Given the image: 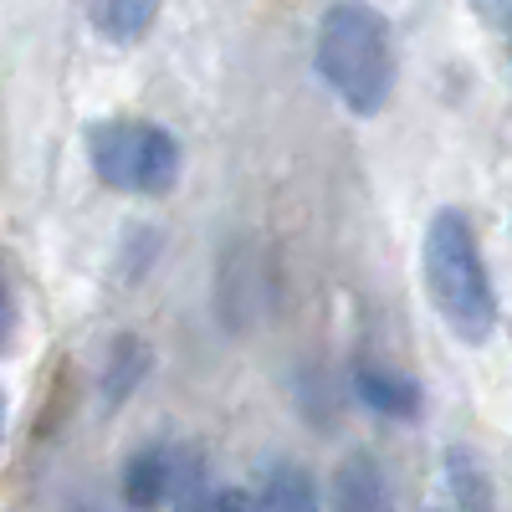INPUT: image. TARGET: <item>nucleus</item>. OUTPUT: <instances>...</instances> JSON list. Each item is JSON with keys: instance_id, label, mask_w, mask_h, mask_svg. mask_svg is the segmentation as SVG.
I'll list each match as a JSON object with an SVG mask.
<instances>
[{"instance_id": "obj_1", "label": "nucleus", "mask_w": 512, "mask_h": 512, "mask_svg": "<svg viewBox=\"0 0 512 512\" xmlns=\"http://www.w3.org/2000/svg\"><path fill=\"white\" fill-rule=\"evenodd\" d=\"M313 57H318V77L349 113L374 118L395 98V77H400L395 36L369 0H333L318 16Z\"/></svg>"}, {"instance_id": "obj_13", "label": "nucleus", "mask_w": 512, "mask_h": 512, "mask_svg": "<svg viewBox=\"0 0 512 512\" xmlns=\"http://www.w3.org/2000/svg\"><path fill=\"white\" fill-rule=\"evenodd\" d=\"M6 328H11V303H6V287H0V344H6Z\"/></svg>"}, {"instance_id": "obj_5", "label": "nucleus", "mask_w": 512, "mask_h": 512, "mask_svg": "<svg viewBox=\"0 0 512 512\" xmlns=\"http://www.w3.org/2000/svg\"><path fill=\"white\" fill-rule=\"evenodd\" d=\"M354 395L374 410V415H390V420H415L425 395L420 384L400 369H384V364H359L354 369Z\"/></svg>"}, {"instance_id": "obj_7", "label": "nucleus", "mask_w": 512, "mask_h": 512, "mask_svg": "<svg viewBox=\"0 0 512 512\" xmlns=\"http://www.w3.org/2000/svg\"><path fill=\"white\" fill-rule=\"evenodd\" d=\"M169 461H175V446H144L128 456L123 466V502L154 512L159 502H169Z\"/></svg>"}, {"instance_id": "obj_10", "label": "nucleus", "mask_w": 512, "mask_h": 512, "mask_svg": "<svg viewBox=\"0 0 512 512\" xmlns=\"http://www.w3.org/2000/svg\"><path fill=\"white\" fill-rule=\"evenodd\" d=\"M446 477H451L456 512H497V507H492L487 466H482L472 451H466V446H451V451H446Z\"/></svg>"}, {"instance_id": "obj_3", "label": "nucleus", "mask_w": 512, "mask_h": 512, "mask_svg": "<svg viewBox=\"0 0 512 512\" xmlns=\"http://www.w3.org/2000/svg\"><path fill=\"white\" fill-rule=\"evenodd\" d=\"M82 144H88L93 175L118 195H169L180 185L185 149L154 118H98L82 128Z\"/></svg>"}, {"instance_id": "obj_14", "label": "nucleus", "mask_w": 512, "mask_h": 512, "mask_svg": "<svg viewBox=\"0 0 512 512\" xmlns=\"http://www.w3.org/2000/svg\"><path fill=\"white\" fill-rule=\"evenodd\" d=\"M0 425H6V400H0Z\"/></svg>"}, {"instance_id": "obj_11", "label": "nucleus", "mask_w": 512, "mask_h": 512, "mask_svg": "<svg viewBox=\"0 0 512 512\" xmlns=\"http://www.w3.org/2000/svg\"><path fill=\"white\" fill-rule=\"evenodd\" d=\"M477 11L482 26H497V31H512V0H466Z\"/></svg>"}, {"instance_id": "obj_4", "label": "nucleus", "mask_w": 512, "mask_h": 512, "mask_svg": "<svg viewBox=\"0 0 512 512\" xmlns=\"http://www.w3.org/2000/svg\"><path fill=\"white\" fill-rule=\"evenodd\" d=\"M333 512H395V487L379 456L349 451L333 472Z\"/></svg>"}, {"instance_id": "obj_8", "label": "nucleus", "mask_w": 512, "mask_h": 512, "mask_svg": "<svg viewBox=\"0 0 512 512\" xmlns=\"http://www.w3.org/2000/svg\"><path fill=\"white\" fill-rule=\"evenodd\" d=\"M159 6L164 0H93L88 16H93V31L103 41H113V47H134V41H144L154 31Z\"/></svg>"}, {"instance_id": "obj_6", "label": "nucleus", "mask_w": 512, "mask_h": 512, "mask_svg": "<svg viewBox=\"0 0 512 512\" xmlns=\"http://www.w3.org/2000/svg\"><path fill=\"white\" fill-rule=\"evenodd\" d=\"M256 512H318V482L303 461H272L256 482Z\"/></svg>"}, {"instance_id": "obj_9", "label": "nucleus", "mask_w": 512, "mask_h": 512, "mask_svg": "<svg viewBox=\"0 0 512 512\" xmlns=\"http://www.w3.org/2000/svg\"><path fill=\"white\" fill-rule=\"evenodd\" d=\"M154 354L139 333H118L113 338V349H108V364H103V379H98V390H103V405H123L128 395L144 384Z\"/></svg>"}, {"instance_id": "obj_12", "label": "nucleus", "mask_w": 512, "mask_h": 512, "mask_svg": "<svg viewBox=\"0 0 512 512\" xmlns=\"http://www.w3.org/2000/svg\"><path fill=\"white\" fill-rule=\"evenodd\" d=\"M200 512H251V502H246V492L221 487V492H210V497L200 502Z\"/></svg>"}, {"instance_id": "obj_2", "label": "nucleus", "mask_w": 512, "mask_h": 512, "mask_svg": "<svg viewBox=\"0 0 512 512\" xmlns=\"http://www.w3.org/2000/svg\"><path fill=\"white\" fill-rule=\"evenodd\" d=\"M420 277H425V297L441 318V328L461 344H487L497 328V292L482 262L477 231L466 221V210H436L431 226L420 241Z\"/></svg>"}]
</instances>
